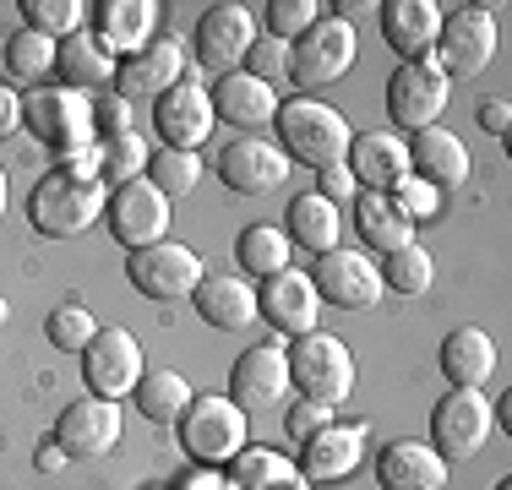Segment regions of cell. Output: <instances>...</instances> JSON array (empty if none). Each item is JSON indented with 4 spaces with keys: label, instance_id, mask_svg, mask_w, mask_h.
I'll list each match as a JSON object with an SVG mask.
<instances>
[{
    "label": "cell",
    "instance_id": "27",
    "mask_svg": "<svg viewBox=\"0 0 512 490\" xmlns=\"http://www.w3.org/2000/svg\"><path fill=\"white\" fill-rule=\"evenodd\" d=\"M93 11V39H99L115 60L137 55L142 44H153L158 28V0H99Z\"/></svg>",
    "mask_w": 512,
    "mask_h": 490
},
{
    "label": "cell",
    "instance_id": "16",
    "mask_svg": "<svg viewBox=\"0 0 512 490\" xmlns=\"http://www.w3.org/2000/svg\"><path fill=\"white\" fill-rule=\"evenodd\" d=\"M120 403L109 398H93V392H82L77 403H66L55 420V447L66 452V458H104L109 447H120Z\"/></svg>",
    "mask_w": 512,
    "mask_h": 490
},
{
    "label": "cell",
    "instance_id": "29",
    "mask_svg": "<svg viewBox=\"0 0 512 490\" xmlns=\"http://www.w3.org/2000/svg\"><path fill=\"white\" fill-rule=\"evenodd\" d=\"M115 71L120 60L93 39V28L71 33V39L55 44V77L60 88H77V93H99V88H115Z\"/></svg>",
    "mask_w": 512,
    "mask_h": 490
},
{
    "label": "cell",
    "instance_id": "49",
    "mask_svg": "<svg viewBox=\"0 0 512 490\" xmlns=\"http://www.w3.org/2000/svg\"><path fill=\"white\" fill-rule=\"evenodd\" d=\"M480 126L491 131V137H507V126H512L507 98H485V104H480Z\"/></svg>",
    "mask_w": 512,
    "mask_h": 490
},
{
    "label": "cell",
    "instance_id": "50",
    "mask_svg": "<svg viewBox=\"0 0 512 490\" xmlns=\"http://www.w3.org/2000/svg\"><path fill=\"white\" fill-rule=\"evenodd\" d=\"M17 126H22V93H11L6 82H0V137H11Z\"/></svg>",
    "mask_w": 512,
    "mask_h": 490
},
{
    "label": "cell",
    "instance_id": "41",
    "mask_svg": "<svg viewBox=\"0 0 512 490\" xmlns=\"http://www.w3.org/2000/svg\"><path fill=\"white\" fill-rule=\"evenodd\" d=\"M142 180H153L158 191L175 202V196H186V191H197V180H202V158L197 153H180V147H158V153L148 158V175Z\"/></svg>",
    "mask_w": 512,
    "mask_h": 490
},
{
    "label": "cell",
    "instance_id": "28",
    "mask_svg": "<svg viewBox=\"0 0 512 490\" xmlns=\"http://www.w3.org/2000/svg\"><path fill=\"white\" fill-rule=\"evenodd\" d=\"M409 142V175H420L425 186L436 191H453L469 180V147L463 137H453L447 126H431V131H414Z\"/></svg>",
    "mask_w": 512,
    "mask_h": 490
},
{
    "label": "cell",
    "instance_id": "54",
    "mask_svg": "<svg viewBox=\"0 0 512 490\" xmlns=\"http://www.w3.org/2000/svg\"><path fill=\"white\" fill-rule=\"evenodd\" d=\"M496 490H512V480H502V485H496Z\"/></svg>",
    "mask_w": 512,
    "mask_h": 490
},
{
    "label": "cell",
    "instance_id": "31",
    "mask_svg": "<svg viewBox=\"0 0 512 490\" xmlns=\"http://www.w3.org/2000/svg\"><path fill=\"white\" fill-rule=\"evenodd\" d=\"M284 235H289V245H306L311 256L338 251L344 245V207H333L316 191H300L284 213Z\"/></svg>",
    "mask_w": 512,
    "mask_h": 490
},
{
    "label": "cell",
    "instance_id": "42",
    "mask_svg": "<svg viewBox=\"0 0 512 490\" xmlns=\"http://www.w3.org/2000/svg\"><path fill=\"white\" fill-rule=\"evenodd\" d=\"M322 11H327V6H316V0H267V6H262V17H267V39L295 44L306 28H316V22H322Z\"/></svg>",
    "mask_w": 512,
    "mask_h": 490
},
{
    "label": "cell",
    "instance_id": "14",
    "mask_svg": "<svg viewBox=\"0 0 512 490\" xmlns=\"http://www.w3.org/2000/svg\"><path fill=\"white\" fill-rule=\"evenodd\" d=\"M289 392H295V387H289L284 343H256V349H246L235 365H229V392H224V398L235 403V409H246V414L278 409Z\"/></svg>",
    "mask_w": 512,
    "mask_h": 490
},
{
    "label": "cell",
    "instance_id": "1",
    "mask_svg": "<svg viewBox=\"0 0 512 490\" xmlns=\"http://www.w3.org/2000/svg\"><path fill=\"white\" fill-rule=\"evenodd\" d=\"M109 207V186L99 180V153L77 158V164H60L33 186L28 196V224L50 240H71L88 235Z\"/></svg>",
    "mask_w": 512,
    "mask_h": 490
},
{
    "label": "cell",
    "instance_id": "55",
    "mask_svg": "<svg viewBox=\"0 0 512 490\" xmlns=\"http://www.w3.org/2000/svg\"><path fill=\"white\" fill-rule=\"evenodd\" d=\"M148 490H158V485H148Z\"/></svg>",
    "mask_w": 512,
    "mask_h": 490
},
{
    "label": "cell",
    "instance_id": "6",
    "mask_svg": "<svg viewBox=\"0 0 512 490\" xmlns=\"http://www.w3.org/2000/svg\"><path fill=\"white\" fill-rule=\"evenodd\" d=\"M355 60H360L355 22L322 17L316 28H306L295 44H289V71H284V77L295 82L300 93H311V88H327V82L349 77V66H355Z\"/></svg>",
    "mask_w": 512,
    "mask_h": 490
},
{
    "label": "cell",
    "instance_id": "3",
    "mask_svg": "<svg viewBox=\"0 0 512 490\" xmlns=\"http://www.w3.org/2000/svg\"><path fill=\"white\" fill-rule=\"evenodd\" d=\"M22 126L50 147L60 164H77V158H88L99 147V137H93V98L77 88H60V82L22 93Z\"/></svg>",
    "mask_w": 512,
    "mask_h": 490
},
{
    "label": "cell",
    "instance_id": "38",
    "mask_svg": "<svg viewBox=\"0 0 512 490\" xmlns=\"http://www.w3.org/2000/svg\"><path fill=\"white\" fill-rule=\"evenodd\" d=\"M22 11V28L44 33V39H71V33H82V22H88V6L82 0H17Z\"/></svg>",
    "mask_w": 512,
    "mask_h": 490
},
{
    "label": "cell",
    "instance_id": "19",
    "mask_svg": "<svg viewBox=\"0 0 512 490\" xmlns=\"http://www.w3.org/2000/svg\"><path fill=\"white\" fill-rule=\"evenodd\" d=\"M289 158H284V147L278 142H267V137H240V142H229L224 153H218V180H224L235 196H267V191H278L289 180Z\"/></svg>",
    "mask_w": 512,
    "mask_h": 490
},
{
    "label": "cell",
    "instance_id": "15",
    "mask_svg": "<svg viewBox=\"0 0 512 490\" xmlns=\"http://www.w3.org/2000/svg\"><path fill=\"white\" fill-rule=\"evenodd\" d=\"M256 316H262L267 327H278L284 338L316 333V322H322V294H316L311 273L284 267V273L262 278V289H256Z\"/></svg>",
    "mask_w": 512,
    "mask_h": 490
},
{
    "label": "cell",
    "instance_id": "35",
    "mask_svg": "<svg viewBox=\"0 0 512 490\" xmlns=\"http://www.w3.org/2000/svg\"><path fill=\"white\" fill-rule=\"evenodd\" d=\"M349 213H355L360 240L371 245V251H382V256H393L398 245H409V240H414V224L393 207V196H387V191H360Z\"/></svg>",
    "mask_w": 512,
    "mask_h": 490
},
{
    "label": "cell",
    "instance_id": "47",
    "mask_svg": "<svg viewBox=\"0 0 512 490\" xmlns=\"http://www.w3.org/2000/svg\"><path fill=\"white\" fill-rule=\"evenodd\" d=\"M316 196H327L333 207H355V175H349V164H327V169H316Z\"/></svg>",
    "mask_w": 512,
    "mask_h": 490
},
{
    "label": "cell",
    "instance_id": "12",
    "mask_svg": "<svg viewBox=\"0 0 512 490\" xmlns=\"http://www.w3.org/2000/svg\"><path fill=\"white\" fill-rule=\"evenodd\" d=\"M148 360H142V343L126 333V327H99L93 343L82 349V382H88L93 398H131V387L142 382Z\"/></svg>",
    "mask_w": 512,
    "mask_h": 490
},
{
    "label": "cell",
    "instance_id": "40",
    "mask_svg": "<svg viewBox=\"0 0 512 490\" xmlns=\"http://www.w3.org/2000/svg\"><path fill=\"white\" fill-rule=\"evenodd\" d=\"M44 333H50V343L60 354H82L93 343V333H99V316H93L82 300H60L55 311L44 316Z\"/></svg>",
    "mask_w": 512,
    "mask_h": 490
},
{
    "label": "cell",
    "instance_id": "10",
    "mask_svg": "<svg viewBox=\"0 0 512 490\" xmlns=\"http://www.w3.org/2000/svg\"><path fill=\"white\" fill-rule=\"evenodd\" d=\"M109 235L131 251H148V245L169 240V218H175V202H169L164 191L153 186V180H131V186H115L109 191Z\"/></svg>",
    "mask_w": 512,
    "mask_h": 490
},
{
    "label": "cell",
    "instance_id": "7",
    "mask_svg": "<svg viewBox=\"0 0 512 490\" xmlns=\"http://www.w3.org/2000/svg\"><path fill=\"white\" fill-rule=\"evenodd\" d=\"M496 409L480 387H447L431 409V447L442 463H463L480 458V447L491 441Z\"/></svg>",
    "mask_w": 512,
    "mask_h": 490
},
{
    "label": "cell",
    "instance_id": "46",
    "mask_svg": "<svg viewBox=\"0 0 512 490\" xmlns=\"http://www.w3.org/2000/svg\"><path fill=\"white\" fill-rule=\"evenodd\" d=\"M126 131H137L131 126V104L126 98H93V137L99 142H115V137H126Z\"/></svg>",
    "mask_w": 512,
    "mask_h": 490
},
{
    "label": "cell",
    "instance_id": "2",
    "mask_svg": "<svg viewBox=\"0 0 512 490\" xmlns=\"http://www.w3.org/2000/svg\"><path fill=\"white\" fill-rule=\"evenodd\" d=\"M273 142L284 147L289 164H311V169H327V164H344L349 158V142H355V131H349V120L338 115L333 104H322V98H284L273 115Z\"/></svg>",
    "mask_w": 512,
    "mask_h": 490
},
{
    "label": "cell",
    "instance_id": "8",
    "mask_svg": "<svg viewBox=\"0 0 512 490\" xmlns=\"http://www.w3.org/2000/svg\"><path fill=\"white\" fill-rule=\"evenodd\" d=\"M453 104V77H447L436 60H409L387 77V115H393L398 137L442 126V109Z\"/></svg>",
    "mask_w": 512,
    "mask_h": 490
},
{
    "label": "cell",
    "instance_id": "45",
    "mask_svg": "<svg viewBox=\"0 0 512 490\" xmlns=\"http://www.w3.org/2000/svg\"><path fill=\"white\" fill-rule=\"evenodd\" d=\"M333 414H338V409H327V403H306V398H300V403H289L284 431H289V441L300 447V441H311L316 431H327V425H333Z\"/></svg>",
    "mask_w": 512,
    "mask_h": 490
},
{
    "label": "cell",
    "instance_id": "53",
    "mask_svg": "<svg viewBox=\"0 0 512 490\" xmlns=\"http://www.w3.org/2000/svg\"><path fill=\"white\" fill-rule=\"evenodd\" d=\"M6 316H11V305H6V300H0V322H6Z\"/></svg>",
    "mask_w": 512,
    "mask_h": 490
},
{
    "label": "cell",
    "instance_id": "18",
    "mask_svg": "<svg viewBox=\"0 0 512 490\" xmlns=\"http://www.w3.org/2000/svg\"><path fill=\"white\" fill-rule=\"evenodd\" d=\"M213 126H218V115H213V98H207L202 82H175L164 98H153V131L164 137V147L197 153L213 137Z\"/></svg>",
    "mask_w": 512,
    "mask_h": 490
},
{
    "label": "cell",
    "instance_id": "32",
    "mask_svg": "<svg viewBox=\"0 0 512 490\" xmlns=\"http://www.w3.org/2000/svg\"><path fill=\"white\" fill-rule=\"evenodd\" d=\"M224 485L229 490H311L306 474L295 469V458H284L273 447H246L224 469Z\"/></svg>",
    "mask_w": 512,
    "mask_h": 490
},
{
    "label": "cell",
    "instance_id": "33",
    "mask_svg": "<svg viewBox=\"0 0 512 490\" xmlns=\"http://www.w3.org/2000/svg\"><path fill=\"white\" fill-rule=\"evenodd\" d=\"M191 398H197V392H191V382L175 371V365H148V371H142V382L131 387L137 414H142V420H153V425H175L180 414H186Z\"/></svg>",
    "mask_w": 512,
    "mask_h": 490
},
{
    "label": "cell",
    "instance_id": "51",
    "mask_svg": "<svg viewBox=\"0 0 512 490\" xmlns=\"http://www.w3.org/2000/svg\"><path fill=\"white\" fill-rule=\"evenodd\" d=\"M66 463H71V458L55 447V441H44V447L33 452V469H39V474H55V469H66Z\"/></svg>",
    "mask_w": 512,
    "mask_h": 490
},
{
    "label": "cell",
    "instance_id": "39",
    "mask_svg": "<svg viewBox=\"0 0 512 490\" xmlns=\"http://www.w3.org/2000/svg\"><path fill=\"white\" fill-rule=\"evenodd\" d=\"M6 71L44 88V77L55 71V39H44V33H33V28H17L6 39Z\"/></svg>",
    "mask_w": 512,
    "mask_h": 490
},
{
    "label": "cell",
    "instance_id": "34",
    "mask_svg": "<svg viewBox=\"0 0 512 490\" xmlns=\"http://www.w3.org/2000/svg\"><path fill=\"white\" fill-rule=\"evenodd\" d=\"M235 262H240V278L262 284V278L284 273V267L295 262V245H289L284 224H246L235 235Z\"/></svg>",
    "mask_w": 512,
    "mask_h": 490
},
{
    "label": "cell",
    "instance_id": "30",
    "mask_svg": "<svg viewBox=\"0 0 512 490\" xmlns=\"http://www.w3.org/2000/svg\"><path fill=\"white\" fill-rule=\"evenodd\" d=\"M436 365H442L447 387H485L496 371V338L485 333V327H453V333L442 338Z\"/></svg>",
    "mask_w": 512,
    "mask_h": 490
},
{
    "label": "cell",
    "instance_id": "25",
    "mask_svg": "<svg viewBox=\"0 0 512 490\" xmlns=\"http://www.w3.org/2000/svg\"><path fill=\"white\" fill-rule=\"evenodd\" d=\"M376 485L382 490H447V463L436 458L431 441H387L376 447Z\"/></svg>",
    "mask_w": 512,
    "mask_h": 490
},
{
    "label": "cell",
    "instance_id": "13",
    "mask_svg": "<svg viewBox=\"0 0 512 490\" xmlns=\"http://www.w3.org/2000/svg\"><path fill=\"white\" fill-rule=\"evenodd\" d=\"M311 284H316V294H322V305H338V311H371V305L387 294L382 267H376L371 256L349 251V245L316 256Z\"/></svg>",
    "mask_w": 512,
    "mask_h": 490
},
{
    "label": "cell",
    "instance_id": "26",
    "mask_svg": "<svg viewBox=\"0 0 512 490\" xmlns=\"http://www.w3.org/2000/svg\"><path fill=\"white\" fill-rule=\"evenodd\" d=\"M191 305L207 327L218 333H246L256 322V284L240 273H207L197 289H191Z\"/></svg>",
    "mask_w": 512,
    "mask_h": 490
},
{
    "label": "cell",
    "instance_id": "52",
    "mask_svg": "<svg viewBox=\"0 0 512 490\" xmlns=\"http://www.w3.org/2000/svg\"><path fill=\"white\" fill-rule=\"evenodd\" d=\"M0 213H6V169H0Z\"/></svg>",
    "mask_w": 512,
    "mask_h": 490
},
{
    "label": "cell",
    "instance_id": "43",
    "mask_svg": "<svg viewBox=\"0 0 512 490\" xmlns=\"http://www.w3.org/2000/svg\"><path fill=\"white\" fill-rule=\"evenodd\" d=\"M387 196H393V207L409 218V224H420V218H431V213H436V202H442V191H436V186H425L420 175H404L393 191H387Z\"/></svg>",
    "mask_w": 512,
    "mask_h": 490
},
{
    "label": "cell",
    "instance_id": "37",
    "mask_svg": "<svg viewBox=\"0 0 512 490\" xmlns=\"http://www.w3.org/2000/svg\"><path fill=\"white\" fill-rule=\"evenodd\" d=\"M382 284L393 289V294H425V289L436 284V256L425 251L420 240L398 245V251L382 262Z\"/></svg>",
    "mask_w": 512,
    "mask_h": 490
},
{
    "label": "cell",
    "instance_id": "17",
    "mask_svg": "<svg viewBox=\"0 0 512 490\" xmlns=\"http://www.w3.org/2000/svg\"><path fill=\"white\" fill-rule=\"evenodd\" d=\"M256 33H262V22H256L251 6L218 0V6H207L202 22H197V60L213 71H240V60H246V49L256 44Z\"/></svg>",
    "mask_w": 512,
    "mask_h": 490
},
{
    "label": "cell",
    "instance_id": "9",
    "mask_svg": "<svg viewBox=\"0 0 512 490\" xmlns=\"http://www.w3.org/2000/svg\"><path fill=\"white\" fill-rule=\"evenodd\" d=\"M126 273H131V289L142 300H158V305H175V300H191V289L207 278L202 256L180 240H158L148 251H131L126 256Z\"/></svg>",
    "mask_w": 512,
    "mask_h": 490
},
{
    "label": "cell",
    "instance_id": "21",
    "mask_svg": "<svg viewBox=\"0 0 512 490\" xmlns=\"http://www.w3.org/2000/svg\"><path fill=\"white\" fill-rule=\"evenodd\" d=\"M207 98H213V115L224 120V126H235L240 137L267 131V126H273V115H278V104H284L273 82L251 77V71H224V77H218V88L207 93Z\"/></svg>",
    "mask_w": 512,
    "mask_h": 490
},
{
    "label": "cell",
    "instance_id": "24",
    "mask_svg": "<svg viewBox=\"0 0 512 490\" xmlns=\"http://www.w3.org/2000/svg\"><path fill=\"white\" fill-rule=\"evenodd\" d=\"M382 11V39L393 55L409 60H431L436 55V39H442V6L436 0H387Z\"/></svg>",
    "mask_w": 512,
    "mask_h": 490
},
{
    "label": "cell",
    "instance_id": "11",
    "mask_svg": "<svg viewBox=\"0 0 512 490\" xmlns=\"http://www.w3.org/2000/svg\"><path fill=\"white\" fill-rule=\"evenodd\" d=\"M496 55V17L485 6H442V39H436V66L447 77H480Z\"/></svg>",
    "mask_w": 512,
    "mask_h": 490
},
{
    "label": "cell",
    "instance_id": "20",
    "mask_svg": "<svg viewBox=\"0 0 512 490\" xmlns=\"http://www.w3.org/2000/svg\"><path fill=\"white\" fill-rule=\"evenodd\" d=\"M186 44L180 39H153L142 44L137 55L120 60L115 71V98H126V104H137V98H164L175 82H186Z\"/></svg>",
    "mask_w": 512,
    "mask_h": 490
},
{
    "label": "cell",
    "instance_id": "5",
    "mask_svg": "<svg viewBox=\"0 0 512 490\" xmlns=\"http://www.w3.org/2000/svg\"><path fill=\"white\" fill-rule=\"evenodd\" d=\"M284 354H289V387L306 403H327V409L349 403V392H355V354H349L344 338L316 327L306 338H289Z\"/></svg>",
    "mask_w": 512,
    "mask_h": 490
},
{
    "label": "cell",
    "instance_id": "36",
    "mask_svg": "<svg viewBox=\"0 0 512 490\" xmlns=\"http://www.w3.org/2000/svg\"><path fill=\"white\" fill-rule=\"evenodd\" d=\"M93 153H99V180H104L109 191L142 180V175H148V158H153L148 142H142L137 131H126V137H115V142H99Z\"/></svg>",
    "mask_w": 512,
    "mask_h": 490
},
{
    "label": "cell",
    "instance_id": "22",
    "mask_svg": "<svg viewBox=\"0 0 512 490\" xmlns=\"http://www.w3.org/2000/svg\"><path fill=\"white\" fill-rule=\"evenodd\" d=\"M349 175H355L360 191H393L398 180L409 175V142L398 137L393 126H376V131H355L349 142Z\"/></svg>",
    "mask_w": 512,
    "mask_h": 490
},
{
    "label": "cell",
    "instance_id": "23",
    "mask_svg": "<svg viewBox=\"0 0 512 490\" xmlns=\"http://www.w3.org/2000/svg\"><path fill=\"white\" fill-rule=\"evenodd\" d=\"M365 458V425H327L311 441H300V463L295 469L306 474V485H338L360 469Z\"/></svg>",
    "mask_w": 512,
    "mask_h": 490
},
{
    "label": "cell",
    "instance_id": "48",
    "mask_svg": "<svg viewBox=\"0 0 512 490\" xmlns=\"http://www.w3.org/2000/svg\"><path fill=\"white\" fill-rule=\"evenodd\" d=\"M169 490H229V485H224V469H202V463H191Z\"/></svg>",
    "mask_w": 512,
    "mask_h": 490
},
{
    "label": "cell",
    "instance_id": "4",
    "mask_svg": "<svg viewBox=\"0 0 512 490\" xmlns=\"http://www.w3.org/2000/svg\"><path fill=\"white\" fill-rule=\"evenodd\" d=\"M175 436H180V447H186L191 463H202V469H229V463L251 447V414L235 409L229 398H218V392H207V398L186 403V414L175 420Z\"/></svg>",
    "mask_w": 512,
    "mask_h": 490
},
{
    "label": "cell",
    "instance_id": "44",
    "mask_svg": "<svg viewBox=\"0 0 512 490\" xmlns=\"http://www.w3.org/2000/svg\"><path fill=\"white\" fill-rule=\"evenodd\" d=\"M240 71H251V77H262V82L284 77V71H289V44H278V39H267V33H256V44L246 49Z\"/></svg>",
    "mask_w": 512,
    "mask_h": 490
}]
</instances>
